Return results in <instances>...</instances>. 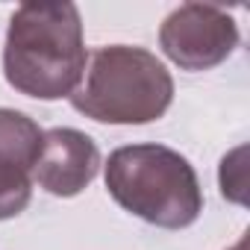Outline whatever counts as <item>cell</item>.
<instances>
[{
    "label": "cell",
    "mask_w": 250,
    "mask_h": 250,
    "mask_svg": "<svg viewBox=\"0 0 250 250\" xmlns=\"http://www.w3.org/2000/svg\"><path fill=\"white\" fill-rule=\"evenodd\" d=\"M229 250H247V241H244V238H238V244H235V247H229Z\"/></svg>",
    "instance_id": "cell-8"
},
{
    "label": "cell",
    "mask_w": 250,
    "mask_h": 250,
    "mask_svg": "<svg viewBox=\"0 0 250 250\" xmlns=\"http://www.w3.org/2000/svg\"><path fill=\"white\" fill-rule=\"evenodd\" d=\"M30 197H33V171L15 162H0V221L21 215L30 206Z\"/></svg>",
    "instance_id": "cell-7"
},
{
    "label": "cell",
    "mask_w": 250,
    "mask_h": 250,
    "mask_svg": "<svg viewBox=\"0 0 250 250\" xmlns=\"http://www.w3.org/2000/svg\"><path fill=\"white\" fill-rule=\"evenodd\" d=\"M174 100V77L156 53L130 44L97 47L71 106L100 124H150Z\"/></svg>",
    "instance_id": "cell-3"
},
{
    "label": "cell",
    "mask_w": 250,
    "mask_h": 250,
    "mask_svg": "<svg viewBox=\"0 0 250 250\" xmlns=\"http://www.w3.org/2000/svg\"><path fill=\"white\" fill-rule=\"evenodd\" d=\"M159 47L183 71H209L238 47V24L221 6L183 3L162 21Z\"/></svg>",
    "instance_id": "cell-4"
},
{
    "label": "cell",
    "mask_w": 250,
    "mask_h": 250,
    "mask_svg": "<svg viewBox=\"0 0 250 250\" xmlns=\"http://www.w3.org/2000/svg\"><path fill=\"white\" fill-rule=\"evenodd\" d=\"M44 130L39 124L15 109H0V162H15L33 171L42 150Z\"/></svg>",
    "instance_id": "cell-6"
},
{
    "label": "cell",
    "mask_w": 250,
    "mask_h": 250,
    "mask_svg": "<svg viewBox=\"0 0 250 250\" xmlns=\"http://www.w3.org/2000/svg\"><path fill=\"white\" fill-rule=\"evenodd\" d=\"M83 21L74 3H21L6 30V83L39 100L71 97L85 74Z\"/></svg>",
    "instance_id": "cell-1"
},
{
    "label": "cell",
    "mask_w": 250,
    "mask_h": 250,
    "mask_svg": "<svg viewBox=\"0 0 250 250\" xmlns=\"http://www.w3.org/2000/svg\"><path fill=\"white\" fill-rule=\"evenodd\" d=\"M106 191L121 209L162 229H186L203 212V191L191 162L165 145L112 150Z\"/></svg>",
    "instance_id": "cell-2"
},
{
    "label": "cell",
    "mask_w": 250,
    "mask_h": 250,
    "mask_svg": "<svg viewBox=\"0 0 250 250\" xmlns=\"http://www.w3.org/2000/svg\"><path fill=\"white\" fill-rule=\"evenodd\" d=\"M100 171V150L91 136L56 127L42 139L39 159L33 165V183L53 197H74L94 183Z\"/></svg>",
    "instance_id": "cell-5"
}]
</instances>
